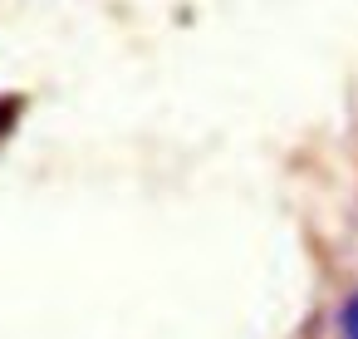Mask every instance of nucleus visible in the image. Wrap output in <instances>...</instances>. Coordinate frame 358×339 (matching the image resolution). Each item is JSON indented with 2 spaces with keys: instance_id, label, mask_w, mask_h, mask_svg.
<instances>
[{
  "instance_id": "nucleus-1",
  "label": "nucleus",
  "mask_w": 358,
  "mask_h": 339,
  "mask_svg": "<svg viewBox=\"0 0 358 339\" xmlns=\"http://www.w3.org/2000/svg\"><path fill=\"white\" fill-rule=\"evenodd\" d=\"M338 339H358V295H348L338 310Z\"/></svg>"
}]
</instances>
